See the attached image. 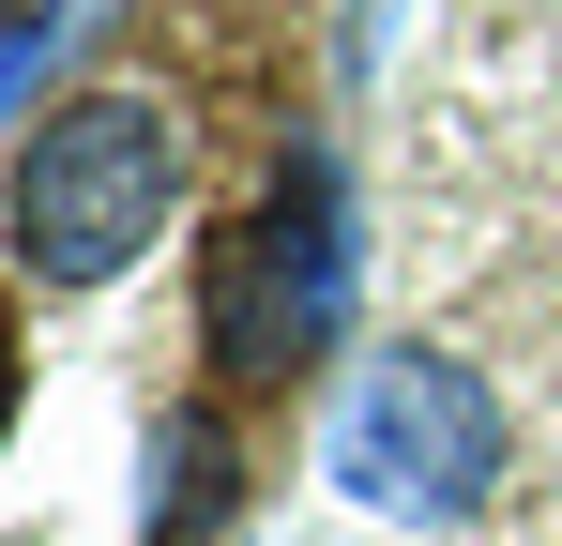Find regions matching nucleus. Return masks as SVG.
<instances>
[{"mask_svg": "<svg viewBox=\"0 0 562 546\" xmlns=\"http://www.w3.org/2000/svg\"><path fill=\"white\" fill-rule=\"evenodd\" d=\"M46 46H61V15H15V31H0V106L46 77Z\"/></svg>", "mask_w": 562, "mask_h": 546, "instance_id": "39448f33", "label": "nucleus"}, {"mask_svg": "<svg viewBox=\"0 0 562 546\" xmlns=\"http://www.w3.org/2000/svg\"><path fill=\"white\" fill-rule=\"evenodd\" d=\"M335 304H350V213H335V168H289L198 273V350L213 379H289L335 334Z\"/></svg>", "mask_w": 562, "mask_h": 546, "instance_id": "7ed1b4c3", "label": "nucleus"}, {"mask_svg": "<svg viewBox=\"0 0 562 546\" xmlns=\"http://www.w3.org/2000/svg\"><path fill=\"white\" fill-rule=\"evenodd\" d=\"M335 486L366 516H411V532L486 516V486H502V395L457 350H380L335 395Z\"/></svg>", "mask_w": 562, "mask_h": 546, "instance_id": "f03ea898", "label": "nucleus"}, {"mask_svg": "<svg viewBox=\"0 0 562 546\" xmlns=\"http://www.w3.org/2000/svg\"><path fill=\"white\" fill-rule=\"evenodd\" d=\"M168 197H183V106L168 91H122V77L61 91L31 122V152H15V259L46 288H106V273L153 259Z\"/></svg>", "mask_w": 562, "mask_h": 546, "instance_id": "f257e3e1", "label": "nucleus"}, {"mask_svg": "<svg viewBox=\"0 0 562 546\" xmlns=\"http://www.w3.org/2000/svg\"><path fill=\"white\" fill-rule=\"evenodd\" d=\"M213 501H228V425L183 410V425L153 441V546H198V532H213Z\"/></svg>", "mask_w": 562, "mask_h": 546, "instance_id": "20e7f679", "label": "nucleus"}, {"mask_svg": "<svg viewBox=\"0 0 562 546\" xmlns=\"http://www.w3.org/2000/svg\"><path fill=\"white\" fill-rule=\"evenodd\" d=\"M0 425H15V350H0Z\"/></svg>", "mask_w": 562, "mask_h": 546, "instance_id": "423d86ee", "label": "nucleus"}]
</instances>
